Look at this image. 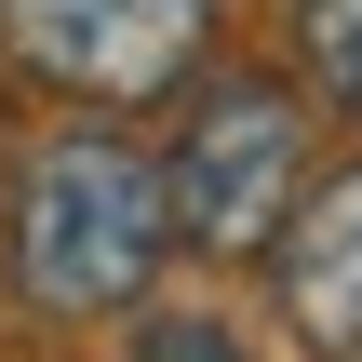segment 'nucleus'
<instances>
[{"label":"nucleus","mask_w":362,"mask_h":362,"mask_svg":"<svg viewBox=\"0 0 362 362\" xmlns=\"http://www.w3.org/2000/svg\"><path fill=\"white\" fill-rule=\"evenodd\" d=\"M202 40H215V0H0V54L40 94H67L81 121L175 94Z\"/></svg>","instance_id":"3"},{"label":"nucleus","mask_w":362,"mask_h":362,"mask_svg":"<svg viewBox=\"0 0 362 362\" xmlns=\"http://www.w3.org/2000/svg\"><path fill=\"white\" fill-rule=\"evenodd\" d=\"M134 362H242V336H228L215 309H148V336H134Z\"/></svg>","instance_id":"6"},{"label":"nucleus","mask_w":362,"mask_h":362,"mask_svg":"<svg viewBox=\"0 0 362 362\" xmlns=\"http://www.w3.org/2000/svg\"><path fill=\"white\" fill-rule=\"evenodd\" d=\"M161 188H148V148L107 134V121H54L27 161H13V296L40 322H121L148 282H161Z\"/></svg>","instance_id":"1"},{"label":"nucleus","mask_w":362,"mask_h":362,"mask_svg":"<svg viewBox=\"0 0 362 362\" xmlns=\"http://www.w3.org/2000/svg\"><path fill=\"white\" fill-rule=\"evenodd\" d=\"M269 309L309 362H362V148L296 188V215L269 242Z\"/></svg>","instance_id":"4"},{"label":"nucleus","mask_w":362,"mask_h":362,"mask_svg":"<svg viewBox=\"0 0 362 362\" xmlns=\"http://www.w3.org/2000/svg\"><path fill=\"white\" fill-rule=\"evenodd\" d=\"M148 188H161V242H188V255H269L296 188H309V94L269 81V67H215L175 107Z\"/></svg>","instance_id":"2"},{"label":"nucleus","mask_w":362,"mask_h":362,"mask_svg":"<svg viewBox=\"0 0 362 362\" xmlns=\"http://www.w3.org/2000/svg\"><path fill=\"white\" fill-rule=\"evenodd\" d=\"M296 54L336 107H362V0H296Z\"/></svg>","instance_id":"5"}]
</instances>
